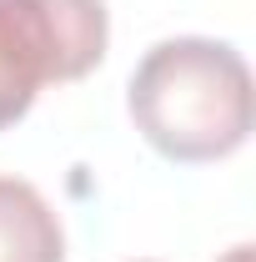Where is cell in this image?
<instances>
[{
  "mask_svg": "<svg viewBox=\"0 0 256 262\" xmlns=\"http://www.w3.org/2000/svg\"><path fill=\"white\" fill-rule=\"evenodd\" d=\"M0 262H65L50 202L20 177H0Z\"/></svg>",
  "mask_w": 256,
  "mask_h": 262,
  "instance_id": "cell-3",
  "label": "cell"
},
{
  "mask_svg": "<svg viewBox=\"0 0 256 262\" xmlns=\"http://www.w3.org/2000/svg\"><path fill=\"white\" fill-rule=\"evenodd\" d=\"M221 262H251V247H246V242H241V247H231V252H226Z\"/></svg>",
  "mask_w": 256,
  "mask_h": 262,
  "instance_id": "cell-4",
  "label": "cell"
},
{
  "mask_svg": "<svg viewBox=\"0 0 256 262\" xmlns=\"http://www.w3.org/2000/svg\"><path fill=\"white\" fill-rule=\"evenodd\" d=\"M106 40V0H0V131L35 106L40 86L96 71Z\"/></svg>",
  "mask_w": 256,
  "mask_h": 262,
  "instance_id": "cell-2",
  "label": "cell"
},
{
  "mask_svg": "<svg viewBox=\"0 0 256 262\" xmlns=\"http://www.w3.org/2000/svg\"><path fill=\"white\" fill-rule=\"evenodd\" d=\"M126 101L136 131L166 162H221L251 136V71L226 40L176 35L151 46Z\"/></svg>",
  "mask_w": 256,
  "mask_h": 262,
  "instance_id": "cell-1",
  "label": "cell"
}]
</instances>
